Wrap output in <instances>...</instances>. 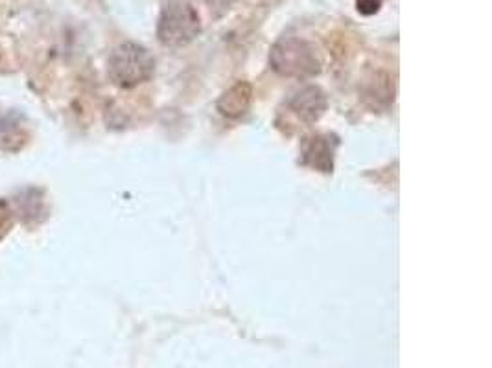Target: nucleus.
Instances as JSON below:
<instances>
[{"instance_id":"obj_1","label":"nucleus","mask_w":492,"mask_h":368,"mask_svg":"<svg viewBox=\"0 0 492 368\" xmlns=\"http://www.w3.org/2000/svg\"><path fill=\"white\" fill-rule=\"evenodd\" d=\"M273 71L286 78H310L321 71L314 45L301 37H282L269 54Z\"/></svg>"},{"instance_id":"obj_2","label":"nucleus","mask_w":492,"mask_h":368,"mask_svg":"<svg viewBox=\"0 0 492 368\" xmlns=\"http://www.w3.org/2000/svg\"><path fill=\"white\" fill-rule=\"evenodd\" d=\"M155 71L152 54L140 45L124 43L113 50L109 57V78L115 85L133 89L143 81L150 80Z\"/></svg>"},{"instance_id":"obj_3","label":"nucleus","mask_w":492,"mask_h":368,"mask_svg":"<svg viewBox=\"0 0 492 368\" xmlns=\"http://www.w3.org/2000/svg\"><path fill=\"white\" fill-rule=\"evenodd\" d=\"M201 31V20L196 8L181 0L168 2L161 11L157 37L164 46L181 48L190 45Z\"/></svg>"},{"instance_id":"obj_4","label":"nucleus","mask_w":492,"mask_h":368,"mask_svg":"<svg viewBox=\"0 0 492 368\" xmlns=\"http://www.w3.org/2000/svg\"><path fill=\"white\" fill-rule=\"evenodd\" d=\"M328 100L326 94L319 87L308 85L301 89L291 100H289V109L297 115L306 124H315L323 115H325Z\"/></svg>"},{"instance_id":"obj_5","label":"nucleus","mask_w":492,"mask_h":368,"mask_svg":"<svg viewBox=\"0 0 492 368\" xmlns=\"http://www.w3.org/2000/svg\"><path fill=\"white\" fill-rule=\"evenodd\" d=\"M338 142H332L328 135H314L306 138L303 144V162L308 166L330 173L334 166V147Z\"/></svg>"},{"instance_id":"obj_6","label":"nucleus","mask_w":492,"mask_h":368,"mask_svg":"<svg viewBox=\"0 0 492 368\" xmlns=\"http://www.w3.org/2000/svg\"><path fill=\"white\" fill-rule=\"evenodd\" d=\"M253 101V87L247 81H236L218 100V111L227 118H242Z\"/></svg>"},{"instance_id":"obj_7","label":"nucleus","mask_w":492,"mask_h":368,"mask_svg":"<svg viewBox=\"0 0 492 368\" xmlns=\"http://www.w3.org/2000/svg\"><path fill=\"white\" fill-rule=\"evenodd\" d=\"M380 8H382V0H356V10L366 17L378 13Z\"/></svg>"}]
</instances>
